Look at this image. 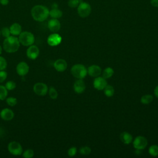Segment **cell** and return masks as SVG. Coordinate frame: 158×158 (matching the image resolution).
I'll return each mask as SVG.
<instances>
[{
	"instance_id": "41",
	"label": "cell",
	"mask_w": 158,
	"mask_h": 158,
	"mask_svg": "<svg viewBox=\"0 0 158 158\" xmlns=\"http://www.w3.org/2000/svg\"><path fill=\"white\" fill-rule=\"evenodd\" d=\"M1 31H0V36H1Z\"/></svg>"
},
{
	"instance_id": "11",
	"label": "cell",
	"mask_w": 158,
	"mask_h": 158,
	"mask_svg": "<svg viewBox=\"0 0 158 158\" xmlns=\"http://www.w3.org/2000/svg\"><path fill=\"white\" fill-rule=\"evenodd\" d=\"M16 72L19 75L23 77L28 73L29 66L25 62H20L17 65Z\"/></svg>"
},
{
	"instance_id": "37",
	"label": "cell",
	"mask_w": 158,
	"mask_h": 158,
	"mask_svg": "<svg viewBox=\"0 0 158 158\" xmlns=\"http://www.w3.org/2000/svg\"><path fill=\"white\" fill-rule=\"evenodd\" d=\"M9 2V0H0V4L2 6H7Z\"/></svg>"
},
{
	"instance_id": "12",
	"label": "cell",
	"mask_w": 158,
	"mask_h": 158,
	"mask_svg": "<svg viewBox=\"0 0 158 158\" xmlns=\"http://www.w3.org/2000/svg\"><path fill=\"white\" fill-rule=\"evenodd\" d=\"M107 85L106 78L102 77H97L93 81V86L98 90H102Z\"/></svg>"
},
{
	"instance_id": "4",
	"label": "cell",
	"mask_w": 158,
	"mask_h": 158,
	"mask_svg": "<svg viewBox=\"0 0 158 158\" xmlns=\"http://www.w3.org/2000/svg\"><path fill=\"white\" fill-rule=\"evenodd\" d=\"M19 40L21 44L25 46H29L33 44L35 42V36L34 35L27 31H22L21 33L19 35Z\"/></svg>"
},
{
	"instance_id": "14",
	"label": "cell",
	"mask_w": 158,
	"mask_h": 158,
	"mask_svg": "<svg viewBox=\"0 0 158 158\" xmlns=\"http://www.w3.org/2000/svg\"><path fill=\"white\" fill-rule=\"evenodd\" d=\"M87 73L89 76L96 78L101 74L102 69L97 65H92L87 69Z\"/></svg>"
},
{
	"instance_id": "35",
	"label": "cell",
	"mask_w": 158,
	"mask_h": 158,
	"mask_svg": "<svg viewBox=\"0 0 158 158\" xmlns=\"http://www.w3.org/2000/svg\"><path fill=\"white\" fill-rule=\"evenodd\" d=\"M77 148L76 147H71L69 150H68V155L70 157H73L76 153H77Z\"/></svg>"
},
{
	"instance_id": "25",
	"label": "cell",
	"mask_w": 158,
	"mask_h": 158,
	"mask_svg": "<svg viewBox=\"0 0 158 158\" xmlns=\"http://www.w3.org/2000/svg\"><path fill=\"white\" fill-rule=\"evenodd\" d=\"M149 153L153 157H156L158 156V146L154 144L149 147Z\"/></svg>"
},
{
	"instance_id": "3",
	"label": "cell",
	"mask_w": 158,
	"mask_h": 158,
	"mask_svg": "<svg viewBox=\"0 0 158 158\" xmlns=\"http://www.w3.org/2000/svg\"><path fill=\"white\" fill-rule=\"evenodd\" d=\"M72 75L77 79H83L87 75V69L82 64H77L73 65L70 70Z\"/></svg>"
},
{
	"instance_id": "2",
	"label": "cell",
	"mask_w": 158,
	"mask_h": 158,
	"mask_svg": "<svg viewBox=\"0 0 158 158\" xmlns=\"http://www.w3.org/2000/svg\"><path fill=\"white\" fill-rule=\"evenodd\" d=\"M2 46L6 52L9 53L15 52L18 51L20 47L19 38L15 36H9L4 40Z\"/></svg>"
},
{
	"instance_id": "19",
	"label": "cell",
	"mask_w": 158,
	"mask_h": 158,
	"mask_svg": "<svg viewBox=\"0 0 158 158\" xmlns=\"http://www.w3.org/2000/svg\"><path fill=\"white\" fill-rule=\"evenodd\" d=\"M120 139L123 143L125 144H129L132 141L133 137L128 132L124 131L120 134Z\"/></svg>"
},
{
	"instance_id": "15",
	"label": "cell",
	"mask_w": 158,
	"mask_h": 158,
	"mask_svg": "<svg viewBox=\"0 0 158 158\" xmlns=\"http://www.w3.org/2000/svg\"><path fill=\"white\" fill-rule=\"evenodd\" d=\"M86 89V85L82 79L77 80L73 84V89L76 93H83Z\"/></svg>"
},
{
	"instance_id": "13",
	"label": "cell",
	"mask_w": 158,
	"mask_h": 158,
	"mask_svg": "<svg viewBox=\"0 0 158 158\" xmlns=\"http://www.w3.org/2000/svg\"><path fill=\"white\" fill-rule=\"evenodd\" d=\"M48 27L51 31L57 33L60 28V23L58 19L52 18L48 21Z\"/></svg>"
},
{
	"instance_id": "6",
	"label": "cell",
	"mask_w": 158,
	"mask_h": 158,
	"mask_svg": "<svg viewBox=\"0 0 158 158\" xmlns=\"http://www.w3.org/2000/svg\"><path fill=\"white\" fill-rule=\"evenodd\" d=\"M7 149L10 154L14 156H20L22 154L23 149L21 144L17 141H11L8 144Z\"/></svg>"
},
{
	"instance_id": "36",
	"label": "cell",
	"mask_w": 158,
	"mask_h": 158,
	"mask_svg": "<svg viewBox=\"0 0 158 158\" xmlns=\"http://www.w3.org/2000/svg\"><path fill=\"white\" fill-rule=\"evenodd\" d=\"M151 4L154 7H158V0H150Z\"/></svg>"
},
{
	"instance_id": "8",
	"label": "cell",
	"mask_w": 158,
	"mask_h": 158,
	"mask_svg": "<svg viewBox=\"0 0 158 158\" xmlns=\"http://www.w3.org/2000/svg\"><path fill=\"white\" fill-rule=\"evenodd\" d=\"M133 147L137 150L144 149L148 145L147 139L143 136H138L136 137L133 143Z\"/></svg>"
},
{
	"instance_id": "9",
	"label": "cell",
	"mask_w": 158,
	"mask_h": 158,
	"mask_svg": "<svg viewBox=\"0 0 158 158\" xmlns=\"http://www.w3.org/2000/svg\"><path fill=\"white\" fill-rule=\"evenodd\" d=\"M26 54L28 58L31 60H35L40 54V49L37 46L32 44L28 46V49H27Z\"/></svg>"
},
{
	"instance_id": "7",
	"label": "cell",
	"mask_w": 158,
	"mask_h": 158,
	"mask_svg": "<svg viewBox=\"0 0 158 158\" xmlns=\"http://www.w3.org/2000/svg\"><path fill=\"white\" fill-rule=\"evenodd\" d=\"M34 93L38 96H45L48 92V87L44 83L38 82L34 85L33 88Z\"/></svg>"
},
{
	"instance_id": "17",
	"label": "cell",
	"mask_w": 158,
	"mask_h": 158,
	"mask_svg": "<svg viewBox=\"0 0 158 158\" xmlns=\"http://www.w3.org/2000/svg\"><path fill=\"white\" fill-rule=\"evenodd\" d=\"M54 67L57 71L62 72L66 70L67 67V63L64 59H59L54 62Z\"/></svg>"
},
{
	"instance_id": "24",
	"label": "cell",
	"mask_w": 158,
	"mask_h": 158,
	"mask_svg": "<svg viewBox=\"0 0 158 158\" xmlns=\"http://www.w3.org/2000/svg\"><path fill=\"white\" fill-rule=\"evenodd\" d=\"M7 93V89L6 86L3 85H0V100L2 101L6 99Z\"/></svg>"
},
{
	"instance_id": "30",
	"label": "cell",
	"mask_w": 158,
	"mask_h": 158,
	"mask_svg": "<svg viewBox=\"0 0 158 158\" xmlns=\"http://www.w3.org/2000/svg\"><path fill=\"white\" fill-rule=\"evenodd\" d=\"M79 151H80V153L82 155H88L91 153V149L89 147L85 146L80 148Z\"/></svg>"
},
{
	"instance_id": "26",
	"label": "cell",
	"mask_w": 158,
	"mask_h": 158,
	"mask_svg": "<svg viewBox=\"0 0 158 158\" xmlns=\"http://www.w3.org/2000/svg\"><path fill=\"white\" fill-rule=\"evenodd\" d=\"M48 93H49V97L52 99H57L58 96V93L56 89V88L53 86H51L49 88V89H48Z\"/></svg>"
},
{
	"instance_id": "18",
	"label": "cell",
	"mask_w": 158,
	"mask_h": 158,
	"mask_svg": "<svg viewBox=\"0 0 158 158\" xmlns=\"http://www.w3.org/2000/svg\"><path fill=\"white\" fill-rule=\"evenodd\" d=\"M10 34L13 36H18L22 32V27L21 25L17 22L12 23L9 27Z\"/></svg>"
},
{
	"instance_id": "22",
	"label": "cell",
	"mask_w": 158,
	"mask_h": 158,
	"mask_svg": "<svg viewBox=\"0 0 158 158\" xmlns=\"http://www.w3.org/2000/svg\"><path fill=\"white\" fill-rule=\"evenodd\" d=\"M114 88L112 86L107 85L106 87L104 88V94L107 97H111L114 94Z\"/></svg>"
},
{
	"instance_id": "16",
	"label": "cell",
	"mask_w": 158,
	"mask_h": 158,
	"mask_svg": "<svg viewBox=\"0 0 158 158\" xmlns=\"http://www.w3.org/2000/svg\"><path fill=\"white\" fill-rule=\"evenodd\" d=\"M0 117L4 120L9 121V120H11L14 118V113L10 109L4 108L2 110H1V111Z\"/></svg>"
},
{
	"instance_id": "27",
	"label": "cell",
	"mask_w": 158,
	"mask_h": 158,
	"mask_svg": "<svg viewBox=\"0 0 158 158\" xmlns=\"http://www.w3.org/2000/svg\"><path fill=\"white\" fill-rule=\"evenodd\" d=\"M83 0H69L68 1V6L71 8L77 7L79 4L82 2Z\"/></svg>"
},
{
	"instance_id": "34",
	"label": "cell",
	"mask_w": 158,
	"mask_h": 158,
	"mask_svg": "<svg viewBox=\"0 0 158 158\" xmlns=\"http://www.w3.org/2000/svg\"><path fill=\"white\" fill-rule=\"evenodd\" d=\"M7 73L4 70H0V83H2L7 78Z\"/></svg>"
},
{
	"instance_id": "10",
	"label": "cell",
	"mask_w": 158,
	"mask_h": 158,
	"mask_svg": "<svg viewBox=\"0 0 158 158\" xmlns=\"http://www.w3.org/2000/svg\"><path fill=\"white\" fill-rule=\"evenodd\" d=\"M62 41V37L57 33L51 34L47 39L48 44L51 46H56Z\"/></svg>"
},
{
	"instance_id": "5",
	"label": "cell",
	"mask_w": 158,
	"mask_h": 158,
	"mask_svg": "<svg viewBox=\"0 0 158 158\" xmlns=\"http://www.w3.org/2000/svg\"><path fill=\"white\" fill-rule=\"evenodd\" d=\"M77 12L80 17H87L91 12V7L88 2L82 1L77 7Z\"/></svg>"
},
{
	"instance_id": "23",
	"label": "cell",
	"mask_w": 158,
	"mask_h": 158,
	"mask_svg": "<svg viewBox=\"0 0 158 158\" xmlns=\"http://www.w3.org/2000/svg\"><path fill=\"white\" fill-rule=\"evenodd\" d=\"M154 99L153 96L151 94H145L143 95L141 98V102L143 104H149Z\"/></svg>"
},
{
	"instance_id": "28",
	"label": "cell",
	"mask_w": 158,
	"mask_h": 158,
	"mask_svg": "<svg viewBox=\"0 0 158 158\" xmlns=\"http://www.w3.org/2000/svg\"><path fill=\"white\" fill-rule=\"evenodd\" d=\"M34 156V151L31 149H28L22 152V156L25 158H31Z\"/></svg>"
},
{
	"instance_id": "38",
	"label": "cell",
	"mask_w": 158,
	"mask_h": 158,
	"mask_svg": "<svg viewBox=\"0 0 158 158\" xmlns=\"http://www.w3.org/2000/svg\"><path fill=\"white\" fill-rule=\"evenodd\" d=\"M154 95H155L157 98H158V85L154 88Z\"/></svg>"
},
{
	"instance_id": "39",
	"label": "cell",
	"mask_w": 158,
	"mask_h": 158,
	"mask_svg": "<svg viewBox=\"0 0 158 158\" xmlns=\"http://www.w3.org/2000/svg\"><path fill=\"white\" fill-rule=\"evenodd\" d=\"M55 8H58V4L56 2H54L51 5V9H55Z\"/></svg>"
},
{
	"instance_id": "32",
	"label": "cell",
	"mask_w": 158,
	"mask_h": 158,
	"mask_svg": "<svg viewBox=\"0 0 158 158\" xmlns=\"http://www.w3.org/2000/svg\"><path fill=\"white\" fill-rule=\"evenodd\" d=\"M7 63L6 59L2 56H0V70H4L6 69Z\"/></svg>"
},
{
	"instance_id": "20",
	"label": "cell",
	"mask_w": 158,
	"mask_h": 158,
	"mask_svg": "<svg viewBox=\"0 0 158 158\" xmlns=\"http://www.w3.org/2000/svg\"><path fill=\"white\" fill-rule=\"evenodd\" d=\"M62 11L58 8L51 9L49 10V16L52 19H59L62 16Z\"/></svg>"
},
{
	"instance_id": "21",
	"label": "cell",
	"mask_w": 158,
	"mask_h": 158,
	"mask_svg": "<svg viewBox=\"0 0 158 158\" xmlns=\"http://www.w3.org/2000/svg\"><path fill=\"white\" fill-rule=\"evenodd\" d=\"M114 70L111 67H107L104 69V70L102 72V77L104 78H109L114 75Z\"/></svg>"
},
{
	"instance_id": "40",
	"label": "cell",
	"mask_w": 158,
	"mask_h": 158,
	"mask_svg": "<svg viewBox=\"0 0 158 158\" xmlns=\"http://www.w3.org/2000/svg\"><path fill=\"white\" fill-rule=\"evenodd\" d=\"M1 53H2V47L0 46V55L1 54Z\"/></svg>"
},
{
	"instance_id": "31",
	"label": "cell",
	"mask_w": 158,
	"mask_h": 158,
	"mask_svg": "<svg viewBox=\"0 0 158 158\" xmlns=\"http://www.w3.org/2000/svg\"><path fill=\"white\" fill-rule=\"evenodd\" d=\"M1 34L2 35L3 37L7 38L10 36V29L8 27H3L1 30Z\"/></svg>"
},
{
	"instance_id": "33",
	"label": "cell",
	"mask_w": 158,
	"mask_h": 158,
	"mask_svg": "<svg viewBox=\"0 0 158 158\" xmlns=\"http://www.w3.org/2000/svg\"><path fill=\"white\" fill-rule=\"evenodd\" d=\"M5 86L7 90H13L16 87V84L13 81H8L6 82Z\"/></svg>"
},
{
	"instance_id": "29",
	"label": "cell",
	"mask_w": 158,
	"mask_h": 158,
	"mask_svg": "<svg viewBox=\"0 0 158 158\" xmlns=\"http://www.w3.org/2000/svg\"><path fill=\"white\" fill-rule=\"evenodd\" d=\"M6 102L9 106L13 107L17 104V100L14 97H9L6 99Z\"/></svg>"
},
{
	"instance_id": "1",
	"label": "cell",
	"mask_w": 158,
	"mask_h": 158,
	"mask_svg": "<svg viewBox=\"0 0 158 158\" xmlns=\"http://www.w3.org/2000/svg\"><path fill=\"white\" fill-rule=\"evenodd\" d=\"M31 15L35 21L42 22L49 16V10L45 6L35 5L31 9Z\"/></svg>"
}]
</instances>
